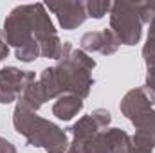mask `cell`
Masks as SVG:
<instances>
[{
  "label": "cell",
  "mask_w": 155,
  "mask_h": 153,
  "mask_svg": "<svg viewBox=\"0 0 155 153\" xmlns=\"http://www.w3.org/2000/svg\"><path fill=\"white\" fill-rule=\"evenodd\" d=\"M101 137L108 148L110 153H128L132 148V139L126 132L119 130V128H112V130H105L101 132Z\"/></svg>",
  "instance_id": "11"
},
{
  "label": "cell",
  "mask_w": 155,
  "mask_h": 153,
  "mask_svg": "<svg viewBox=\"0 0 155 153\" xmlns=\"http://www.w3.org/2000/svg\"><path fill=\"white\" fill-rule=\"evenodd\" d=\"M65 153H79V151H78V148H76V146L69 144V148H67V151H65Z\"/></svg>",
  "instance_id": "18"
},
{
  "label": "cell",
  "mask_w": 155,
  "mask_h": 153,
  "mask_svg": "<svg viewBox=\"0 0 155 153\" xmlns=\"http://www.w3.org/2000/svg\"><path fill=\"white\" fill-rule=\"evenodd\" d=\"M146 86L155 94V69H148V79H146Z\"/></svg>",
  "instance_id": "16"
},
{
  "label": "cell",
  "mask_w": 155,
  "mask_h": 153,
  "mask_svg": "<svg viewBox=\"0 0 155 153\" xmlns=\"http://www.w3.org/2000/svg\"><path fill=\"white\" fill-rule=\"evenodd\" d=\"M47 9L56 13L60 24L63 29L72 31L78 25H81L87 18L85 4L79 0H61V2H51L47 4Z\"/></svg>",
  "instance_id": "7"
},
{
  "label": "cell",
  "mask_w": 155,
  "mask_h": 153,
  "mask_svg": "<svg viewBox=\"0 0 155 153\" xmlns=\"http://www.w3.org/2000/svg\"><path fill=\"white\" fill-rule=\"evenodd\" d=\"M83 108V99L74 94H63L58 97V101L52 106V114L61 121H71L74 115H78Z\"/></svg>",
  "instance_id": "10"
},
{
  "label": "cell",
  "mask_w": 155,
  "mask_h": 153,
  "mask_svg": "<svg viewBox=\"0 0 155 153\" xmlns=\"http://www.w3.org/2000/svg\"><path fill=\"white\" fill-rule=\"evenodd\" d=\"M96 61L85 54L83 50L72 49L69 41L63 43V54L54 67V74L58 79L61 96L63 94H74L78 97H87L90 92V86L94 79L90 72L94 70Z\"/></svg>",
  "instance_id": "1"
},
{
  "label": "cell",
  "mask_w": 155,
  "mask_h": 153,
  "mask_svg": "<svg viewBox=\"0 0 155 153\" xmlns=\"http://www.w3.org/2000/svg\"><path fill=\"white\" fill-rule=\"evenodd\" d=\"M110 122V112L103 110V108H97L94 110L90 115H85L78 121L76 124H72L71 132L74 135V146H81L83 142H87L88 139H92L96 133L101 132V128H105L107 124Z\"/></svg>",
  "instance_id": "6"
},
{
  "label": "cell",
  "mask_w": 155,
  "mask_h": 153,
  "mask_svg": "<svg viewBox=\"0 0 155 153\" xmlns=\"http://www.w3.org/2000/svg\"><path fill=\"white\" fill-rule=\"evenodd\" d=\"M153 105H155V94L148 88V86H139V88L130 90V92L123 97L119 108H121L123 114L132 121V119H135L137 115L152 110Z\"/></svg>",
  "instance_id": "8"
},
{
  "label": "cell",
  "mask_w": 155,
  "mask_h": 153,
  "mask_svg": "<svg viewBox=\"0 0 155 153\" xmlns=\"http://www.w3.org/2000/svg\"><path fill=\"white\" fill-rule=\"evenodd\" d=\"M4 34L5 41L15 49H20L31 41H38L33 34L31 24V4L15 7L4 22Z\"/></svg>",
  "instance_id": "4"
},
{
  "label": "cell",
  "mask_w": 155,
  "mask_h": 153,
  "mask_svg": "<svg viewBox=\"0 0 155 153\" xmlns=\"http://www.w3.org/2000/svg\"><path fill=\"white\" fill-rule=\"evenodd\" d=\"M7 52H9V47H7V41L4 40V36H2V33H0V61L7 56Z\"/></svg>",
  "instance_id": "17"
},
{
  "label": "cell",
  "mask_w": 155,
  "mask_h": 153,
  "mask_svg": "<svg viewBox=\"0 0 155 153\" xmlns=\"http://www.w3.org/2000/svg\"><path fill=\"white\" fill-rule=\"evenodd\" d=\"M146 22L144 2H114L110 9V29L119 43L135 45L141 40L143 24Z\"/></svg>",
  "instance_id": "3"
},
{
  "label": "cell",
  "mask_w": 155,
  "mask_h": 153,
  "mask_svg": "<svg viewBox=\"0 0 155 153\" xmlns=\"http://www.w3.org/2000/svg\"><path fill=\"white\" fill-rule=\"evenodd\" d=\"M35 81V72L18 70L16 67H5L0 70V103L7 105L22 96L27 83Z\"/></svg>",
  "instance_id": "5"
},
{
  "label": "cell",
  "mask_w": 155,
  "mask_h": 153,
  "mask_svg": "<svg viewBox=\"0 0 155 153\" xmlns=\"http://www.w3.org/2000/svg\"><path fill=\"white\" fill-rule=\"evenodd\" d=\"M85 9H87V16L103 18L112 9V2H108V0H88L85 4Z\"/></svg>",
  "instance_id": "13"
},
{
  "label": "cell",
  "mask_w": 155,
  "mask_h": 153,
  "mask_svg": "<svg viewBox=\"0 0 155 153\" xmlns=\"http://www.w3.org/2000/svg\"><path fill=\"white\" fill-rule=\"evenodd\" d=\"M119 47V40L112 33V29L105 31H92L81 36V49L83 52H101V54H114Z\"/></svg>",
  "instance_id": "9"
},
{
  "label": "cell",
  "mask_w": 155,
  "mask_h": 153,
  "mask_svg": "<svg viewBox=\"0 0 155 153\" xmlns=\"http://www.w3.org/2000/svg\"><path fill=\"white\" fill-rule=\"evenodd\" d=\"M0 153H16V148L9 141H5V139L0 137Z\"/></svg>",
  "instance_id": "15"
},
{
  "label": "cell",
  "mask_w": 155,
  "mask_h": 153,
  "mask_svg": "<svg viewBox=\"0 0 155 153\" xmlns=\"http://www.w3.org/2000/svg\"><path fill=\"white\" fill-rule=\"evenodd\" d=\"M47 99H45V94H43V88H41V85H40V81H31V83H27V86L24 88V92H22V96H20V105H24L25 108H29V110H38L40 106L45 103Z\"/></svg>",
  "instance_id": "12"
},
{
  "label": "cell",
  "mask_w": 155,
  "mask_h": 153,
  "mask_svg": "<svg viewBox=\"0 0 155 153\" xmlns=\"http://www.w3.org/2000/svg\"><path fill=\"white\" fill-rule=\"evenodd\" d=\"M13 124L18 133H22L31 146H40L47 153H65L69 148V141L63 130L56 124L41 119L33 110L25 108L24 105H16Z\"/></svg>",
  "instance_id": "2"
},
{
  "label": "cell",
  "mask_w": 155,
  "mask_h": 153,
  "mask_svg": "<svg viewBox=\"0 0 155 153\" xmlns=\"http://www.w3.org/2000/svg\"><path fill=\"white\" fill-rule=\"evenodd\" d=\"M40 54H41V49H40L38 41H31V43H27V45L16 49V58H18L20 61H25V63L35 61Z\"/></svg>",
  "instance_id": "14"
}]
</instances>
